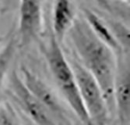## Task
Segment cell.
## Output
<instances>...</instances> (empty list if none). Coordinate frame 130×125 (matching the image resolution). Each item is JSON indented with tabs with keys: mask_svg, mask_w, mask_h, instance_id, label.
<instances>
[{
	"mask_svg": "<svg viewBox=\"0 0 130 125\" xmlns=\"http://www.w3.org/2000/svg\"><path fill=\"white\" fill-rule=\"evenodd\" d=\"M67 35L77 56L76 59L96 79L108 108L112 107L116 54L95 36L84 18H75Z\"/></svg>",
	"mask_w": 130,
	"mask_h": 125,
	"instance_id": "1",
	"label": "cell"
},
{
	"mask_svg": "<svg viewBox=\"0 0 130 125\" xmlns=\"http://www.w3.org/2000/svg\"><path fill=\"white\" fill-rule=\"evenodd\" d=\"M41 50L52 78L68 105L84 125H92L80 99L76 79L66 56L54 35L42 43Z\"/></svg>",
	"mask_w": 130,
	"mask_h": 125,
	"instance_id": "2",
	"label": "cell"
},
{
	"mask_svg": "<svg viewBox=\"0 0 130 125\" xmlns=\"http://www.w3.org/2000/svg\"><path fill=\"white\" fill-rule=\"evenodd\" d=\"M73 72L78 92L92 125H106L108 106L94 77L75 57H66Z\"/></svg>",
	"mask_w": 130,
	"mask_h": 125,
	"instance_id": "3",
	"label": "cell"
},
{
	"mask_svg": "<svg viewBox=\"0 0 130 125\" xmlns=\"http://www.w3.org/2000/svg\"><path fill=\"white\" fill-rule=\"evenodd\" d=\"M8 94L17 109L35 125H60L51 113L29 92L17 71L9 77Z\"/></svg>",
	"mask_w": 130,
	"mask_h": 125,
	"instance_id": "4",
	"label": "cell"
},
{
	"mask_svg": "<svg viewBox=\"0 0 130 125\" xmlns=\"http://www.w3.org/2000/svg\"><path fill=\"white\" fill-rule=\"evenodd\" d=\"M20 76L29 92L48 109L59 124L69 123V113L52 88L26 66L20 68Z\"/></svg>",
	"mask_w": 130,
	"mask_h": 125,
	"instance_id": "5",
	"label": "cell"
},
{
	"mask_svg": "<svg viewBox=\"0 0 130 125\" xmlns=\"http://www.w3.org/2000/svg\"><path fill=\"white\" fill-rule=\"evenodd\" d=\"M125 53L117 55V66L113 87V101L120 125H128L130 118L129 64Z\"/></svg>",
	"mask_w": 130,
	"mask_h": 125,
	"instance_id": "6",
	"label": "cell"
},
{
	"mask_svg": "<svg viewBox=\"0 0 130 125\" xmlns=\"http://www.w3.org/2000/svg\"><path fill=\"white\" fill-rule=\"evenodd\" d=\"M42 28L41 3L23 0L20 3L18 38L21 47L27 46L36 40Z\"/></svg>",
	"mask_w": 130,
	"mask_h": 125,
	"instance_id": "7",
	"label": "cell"
},
{
	"mask_svg": "<svg viewBox=\"0 0 130 125\" xmlns=\"http://www.w3.org/2000/svg\"><path fill=\"white\" fill-rule=\"evenodd\" d=\"M82 13L89 27L100 41L109 47L116 55L125 53L104 19L101 17L92 9L87 7L82 8Z\"/></svg>",
	"mask_w": 130,
	"mask_h": 125,
	"instance_id": "8",
	"label": "cell"
},
{
	"mask_svg": "<svg viewBox=\"0 0 130 125\" xmlns=\"http://www.w3.org/2000/svg\"><path fill=\"white\" fill-rule=\"evenodd\" d=\"M73 3L67 0L55 1L52 9V35L60 45L75 20Z\"/></svg>",
	"mask_w": 130,
	"mask_h": 125,
	"instance_id": "9",
	"label": "cell"
},
{
	"mask_svg": "<svg viewBox=\"0 0 130 125\" xmlns=\"http://www.w3.org/2000/svg\"><path fill=\"white\" fill-rule=\"evenodd\" d=\"M17 41L12 38L0 52V89L9 71L10 63L13 61L17 50Z\"/></svg>",
	"mask_w": 130,
	"mask_h": 125,
	"instance_id": "10",
	"label": "cell"
},
{
	"mask_svg": "<svg viewBox=\"0 0 130 125\" xmlns=\"http://www.w3.org/2000/svg\"><path fill=\"white\" fill-rule=\"evenodd\" d=\"M5 110L0 111V125H16L13 119Z\"/></svg>",
	"mask_w": 130,
	"mask_h": 125,
	"instance_id": "11",
	"label": "cell"
},
{
	"mask_svg": "<svg viewBox=\"0 0 130 125\" xmlns=\"http://www.w3.org/2000/svg\"><path fill=\"white\" fill-rule=\"evenodd\" d=\"M17 113H18V115H19V117L20 119V121H21V123L23 125H35L32 121H30L23 113H22L20 110H17Z\"/></svg>",
	"mask_w": 130,
	"mask_h": 125,
	"instance_id": "12",
	"label": "cell"
},
{
	"mask_svg": "<svg viewBox=\"0 0 130 125\" xmlns=\"http://www.w3.org/2000/svg\"><path fill=\"white\" fill-rule=\"evenodd\" d=\"M0 41H1V38H0Z\"/></svg>",
	"mask_w": 130,
	"mask_h": 125,
	"instance_id": "13",
	"label": "cell"
}]
</instances>
